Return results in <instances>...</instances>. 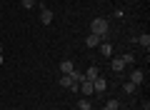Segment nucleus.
Instances as JSON below:
<instances>
[{
	"label": "nucleus",
	"mask_w": 150,
	"mask_h": 110,
	"mask_svg": "<svg viewBox=\"0 0 150 110\" xmlns=\"http://www.w3.org/2000/svg\"><path fill=\"white\" fill-rule=\"evenodd\" d=\"M105 88H108L105 78H100V75H98V78L93 80V90H95V93H105Z\"/></svg>",
	"instance_id": "2"
},
{
	"label": "nucleus",
	"mask_w": 150,
	"mask_h": 110,
	"mask_svg": "<svg viewBox=\"0 0 150 110\" xmlns=\"http://www.w3.org/2000/svg\"><path fill=\"white\" fill-rule=\"evenodd\" d=\"M108 30H110V25H108L105 18H95V20L90 23V33H93V35H98V38H105Z\"/></svg>",
	"instance_id": "1"
},
{
	"label": "nucleus",
	"mask_w": 150,
	"mask_h": 110,
	"mask_svg": "<svg viewBox=\"0 0 150 110\" xmlns=\"http://www.w3.org/2000/svg\"><path fill=\"white\" fill-rule=\"evenodd\" d=\"M85 45H88V48H98V45H100V38H98V35H93V33H90V35L85 38Z\"/></svg>",
	"instance_id": "6"
},
{
	"label": "nucleus",
	"mask_w": 150,
	"mask_h": 110,
	"mask_svg": "<svg viewBox=\"0 0 150 110\" xmlns=\"http://www.w3.org/2000/svg\"><path fill=\"white\" fill-rule=\"evenodd\" d=\"M80 90H83L85 95H93V93H95V90H93V83H90V80H83V83H80Z\"/></svg>",
	"instance_id": "8"
},
{
	"label": "nucleus",
	"mask_w": 150,
	"mask_h": 110,
	"mask_svg": "<svg viewBox=\"0 0 150 110\" xmlns=\"http://www.w3.org/2000/svg\"><path fill=\"white\" fill-rule=\"evenodd\" d=\"M130 83L140 85V83H143V73H140V70H133V73H130Z\"/></svg>",
	"instance_id": "9"
},
{
	"label": "nucleus",
	"mask_w": 150,
	"mask_h": 110,
	"mask_svg": "<svg viewBox=\"0 0 150 110\" xmlns=\"http://www.w3.org/2000/svg\"><path fill=\"white\" fill-rule=\"evenodd\" d=\"M40 20H43V25H50V23H53V10L43 8V10H40Z\"/></svg>",
	"instance_id": "3"
},
{
	"label": "nucleus",
	"mask_w": 150,
	"mask_h": 110,
	"mask_svg": "<svg viewBox=\"0 0 150 110\" xmlns=\"http://www.w3.org/2000/svg\"><path fill=\"white\" fill-rule=\"evenodd\" d=\"M83 75H85V80H90V83H93V80L100 75V70H98L95 65H90V68H88V73H83Z\"/></svg>",
	"instance_id": "5"
},
{
	"label": "nucleus",
	"mask_w": 150,
	"mask_h": 110,
	"mask_svg": "<svg viewBox=\"0 0 150 110\" xmlns=\"http://www.w3.org/2000/svg\"><path fill=\"white\" fill-rule=\"evenodd\" d=\"M110 68L115 70V73H120V70L125 68V60H123V58H115V60H112V63H110Z\"/></svg>",
	"instance_id": "7"
},
{
	"label": "nucleus",
	"mask_w": 150,
	"mask_h": 110,
	"mask_svg": "<svg viewBox=\"0 0 150 110\" xmlns=\"http://www.w3.org/2000/svg\"><path fill=\"white\" fill-rule=\"evenodd\" d=\"M135 88H138V85H135V83H130V80L123 85V90H125V93H135Z\"/></svg>",
	"instance_id": "15"
},
{
	"label": "nucleus",
	"mask_w": 150,
	"mask_h": 110,
	"mask_svg": "<svg viewBox=\"0 0 150 110\" xmlns=\"http://www.w3.org/2000/svg\"><path fill=\"white\" fill-rule=\"evenodd\" d=\"M138 43H140V45L145 48V50H148V48H150V35H145V33H143V35L138 38Z\"/></svg>",
	"instance_id": "12"
},
{
	"label": "nucleus",
	"mask_w": 150,
	"mask_h": 110,
	"mask_svg": "<svg viewBox=\"0 0 150 110\" xmlns=\"http://www.w3.org/2000/svg\"><path fill=\"white\" fill-rule=\"evenodd\" d=\"M73 83H75V80L70 78V75H60V85H63V88L70 90V85H73Z\"/></svg>",
	"instance_id": "11"
},
{
	"label": "nucleus",
	"mask_w": 150,
	"mask_h": 110,
	"mask_svg": "<svg viewBox=\"0 0 150 110\" xmlns=\"http://www.w3.org/2000/svg\"><path fill=\"white\" fill-rule=\"evenodd\" d=\"M118 108H120V103H118V100H108L103 110H118Z\"/></svg>",
	"instance_id": "14"
},
{
	"label": "nucleus",
	"mask_w": 150,
	"mask_h": 110,
	"mask_svg": "<svg viewBox=\"0 0 150 110\" xmlns=\"http://www.w3.org/2000/svg\"><path fill=\"white\" fill-rule=\"evenodd\" d=\"M78 105H80V110H93V108H90V100H88V98H83Z\"/></svg>",
	"instance_id": "16"
},
{
	"label": "nucleus",
	"mask_w": 150,
	"mask_h": 110,
	"mask_svg": "<svg viewBox=\"0 0 150 110\" xmlns=\"http://www.w3.org/2000/svg\"><path fill=\"white\" fill-rule=\"evenodd\" d=\"M23 5H25V10H30V8L35 5V0H23Z\"/></svg>",
	"instance_id": "18"
},
{
	"label": "nucleus",
	"mask_w": 150,
	"mask_h": 110,
	"mask_svg": "<svg viewBox=\"0 0 150 110\" xmlns=\"http://www.w3.org/2000/svg\"><path fill=\"white\" fill-rule=\"evenodd\" d=\"M73 70H75V65L70 63V60H63V63H60V73H63V75H70Z\"/></svg>",
	"instance_id": "4"
},
{
	"label": "nucleus",
	"mask_w": 150,
	"mask_h": 110,
	"mask_svg": "<svg viewBox=\"0 0 150 110\" xmlns=\"http://www.w3.org/2000/svg\"><path fill=\"white\" fill-rule=\"evenodd\" d=\"M100 55H105V58L112 55V45H110V43H100Z\"/></svg>",
	"instance_id": "10"
},
{
	"label": "nucleus",
	"mask_w": 150,
	"mask_h": 110,
	"mask_svg": "<svg viewBox=\"0 0 150 110\" xmlns=\"http://www.w3.org/2000/svg\"><path fill=\"white\" fill-rule=\"evenodd\" d=\"M35 3H38V0H35Z\"/></svg>",
	"instance_id": "19"
},
{
	"label": "nucleus",
	"mask_w": 150,
	"mask_h": 110,
	"mask_svg": "<svg viewBox=\"0 0 150 110\" xmlns=\"http://www.w3.org/2000/svg\"><path fill=\"white\" fill-rule=\"evenodd\" d=\"M70 78H73L75 83H83V80H85V75H83L80 70H73V73H70Z\"/></svg>",
	"instance_id": "13"
},
{
	"label": "nucleus",
	"mask_w": 150,
	"mask_h": 110,
	"mask_svg": "<svg viewBox=\"0 0 150 110\" xmlns=\"http://www.w3.org/2000/svg\"><path fill=\"white\" fill-rule=\"evenodd\" d=\"M123 60H125V65H130L135 60V55H130V53H128V55H123Z\"/></svg>",
	"instance_id": "17"
}]
</instances>
